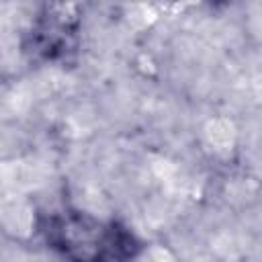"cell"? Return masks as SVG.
<instances>
[{"instance_id":"1","label":"cell","mask_w":262,"mask_h":262,"mask_svg":"<svg viewBox=\"0 0 262 262\" xmlns=\"http://www.w3.org/2000/svg\"><path fill=\"white\" fill-rule=\"evenodd\" d=\"M35 231L63 262H137L145 250L121 221L78 207L37 211Z\"/></svg>"},{"instance_id":"2","label":"cell","mask_w":262,"mask_h":262,"mask_svg":"<svg viewBox=\"0 0 262 262\" xmlns=\"http://www.w3.org/2000/svg\"><path fill=\"white\" fill-rule=\"evenodd\" d=\"M82 14L78 4H45L29 29V51L43 61L63 59L76 49Z\"/></svg>"}]
</instances>
